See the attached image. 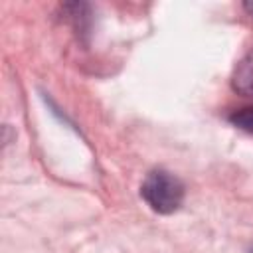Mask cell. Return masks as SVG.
Segmentation results:
<instances>
[{
    "instance_id": "6da1fadb",
    "label": "cell",
    "mask_w": 253,
    "mask_h": 253,
    "mask_svg": "<svg viewBox=\"0 0 253 253\" xmlns=\"http://www.w3.org/2000/svg\"><path fill=\"white\" fill-rule=\"evenodd\" d=\"M184 184L178 176L166 170H152L146 174L142 186H140V196L148 204L150 210L156 213L168 215L174 213L182 202H184Z\"/></svg>"
},
{
    "instance_id": "7a4b0ae2",
    "label": "cell",
    "mask_w": 253,
    "mask_h": 253,
    "mask_svg": "<svg viewBox=\"0 0 253 253\" xmlns=\"http://www.w3.org/2000/svg\"><path fill=\"white\" fill-rule=\"evenodd\" d=\"M231 89L243 97H253V49L237 61L231 73Z\"/></svg>"
},
{
    "instance_id": "3957f363",
    "label": "cell",
    "mask_w": 253,
    "mask_h": 253,
    "mask_svg": "<svg viewBox=\"0 0 253 253\" xmlns=\"http://www.w3.org/2000/svg\"><path fill=\"white\" fill-rule=\"evenodd\" d=\"M229 123L233 126H237L239 130H245V132L253 134V107H243V109L231 113Z\"/></svg>"
},
{
    "instance_id": "277c9868",
    "label": "cell",
    "mask_w": 253,
    "mask_h": 253,
    "mask_svg": "<svg viewBox=\"0 0 253 253\" xmlns=\"http://www.w3.org/2000/svg\"><path fill=\"white\" fill-rule=\"evenodd\" d=\"M243 8H245V10H247V12L253 16V2H245V4H243Z\"/></svg>"
},
{
    "instance_id": "5b68a950",
    "label": "cell",
    "mask_w": 253,
    "mask_h": 253,
    "mask_svg": "<svg viewBox=\"0 0 253 253\" xmlns=\"http://www.w3.org/2000/svg\"><path fill=\"white\" fill-rule=\"evenodd\" d=\"M251 253H253V249H251Z\"/></svg>"
}]
</instances>
